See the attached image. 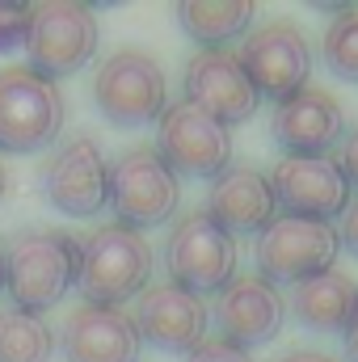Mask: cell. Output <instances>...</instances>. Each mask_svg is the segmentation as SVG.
<instances>
[{"label": "cell", "mask_w": 358, "mask_h": 362, "mask_svg": "<svg viewBox=\"0 0 358 362\" xmlns=\"http://www.w3.org/2000/svg\"><path fill=\"white\" fill-rule=\"evenodd\" d=\"M342 173H346V181H350V189H358V131L346 139V148H342Z\"/></svg>", "instance_id": "cell-25"}, {"label": "cell", "mask_w": 358, "mask_h": 362, "mask_svg": "<svg viewBox=\"0 0 358 362\" xmlns=\"http://www.w3.org/2000/svg\"><path fill=\"white\" fill-rule=\"evenodd\" d=\"M342 249V236L329 219H304V215H274L258 232V278L274 282H304L333 270V257Z\"/></svg>", "instance_id": "cell-4"}, {"label": "cell", "mask_w": 358, "mask_h": 362, "mask_svg": "<svg viewBox=\"0 0 358 362\" xmlns=\"http://www.w3.org/2000/svg\"><path fill=\"white\" fill-rule=\"evenodd\" d=\"M156 122H161L156 127V152H161V160L173 173L215 181L232 165V135H228V127L207 118L190 101L165 105V114Z\"/></svg>", "instance_id": "cell-10"}, {"label": "cell", "mask_w": 358, "mask_h": 362, "mask_svg": "<svg viewBox=\"0 0 358 362\" xmlns=\"http://www.w3.org/2000/svg\"><path fill=\"white\" fill-rule=\"evenodd\" d=\"M185 101L194 110H202L207 118L232 127V122H245L253 118L258 110V89L253 81L245 76L241 59L232 51H198L190 64H185Z\"/></svg>", "instance_id": "cell-14"}, {"label": "cell", "mask_w": 358, "mask_h": 362, "mask_svg": "<svg viewBox=\"0 0 358 362\" xmlns=\"http://www.w3.org/2000/svg\"><path fill=\"white\" fill-rule=\"evenodd\" d=\"M152 278V245L144 232H131L122 223H105L81 245V274L76 291L93 308H114L127 299H139Z\"/></svg>", "instance_id": "cell-2"}, {"label": "cell", "mask_w": 358, "mask_h": 362, "mask_svg": "<svg viewBox=\"0 0 358 362\" xmlns=\"http://www.w3.org/2000/svg\"><path fill=\"white\" fill-rule=\"evenodd\" d=\"M55 333L42 316L4 308L0 312V362H51Z\"/></svg>", "instance_id": "cell-21"}, {"label": "cell", "mask_w": 358, "mask_h": 362, "mask_svg": "<svg viewBox=\"0 0 358 362\" xmlns=\"http://www.w3.org/2000/svg\"><path fill=\"white\" fill-rule=\"evenodd\" d=\"M165 266L169 282H178L194 295H219L232 278H236V240L207 215L194 211L173 223L169 240H165Z\"/></svg>", "instance_id": "cell-7"}, {"label": "cell", "mask_w": 358, "mask_h": 362, "mask_svg": "<svg viewBox=\"0 0 358 362\" xmlns=\"http://www.w3.org/2000/svg\"><path fill=\"white\" fill-rule=\"evenodd\" d=\"M287 320V299L258 274H236L211 308V325L219 333V341L236 346V350H253L278 337Z\"/></svg>", "instance_id": "cell-13"}, {"label": "cell", "mask_w": 358, "mask_h": 362, "mask_svg": "<svg viewBox=\"0 0 358 362\" xmlns=\"http://www.w3.org/2000/svg\"><path fill=\"white\" fill-rule=\"evenodd\" d=\"M181 198L178 173L161 160L156 148H127L110 165V206L122 228L144 232L173 219Z\"/></svg>", "instance_id": "cell-6"}, {"label": "cell", "mask_w": 358, "mask_h": 362, "mask_svg": "<svg viewBox=\"0 0 358 362\" xmlns=\"http://www.w3.org/2000/svg\"><path fill=\"white\" fill-rule=\"evenodd\" d=\"M337 236H342V245H346V249L358 257V202H350V211H346V223H342V232H337Z\"/></svg>", "instance_id": "cell-26"}, {"label": "cell", "mask_w": 358, "mask_h": 362, "mask_svg": "<svg viewBox=\"0 0 358 362\" xmlns=\"http://www.w3.org/2000/svg\"><path fill=\"white\" fill-rule=\"evenodd\" d=\"M97 38H101L97 17L85 4H38L30 17V34H25L30 68L47 81L68 76L93 59Z\"/></svg>", "instance_id": "cell-9"}, {"label": "cell", "mask_w": 358, "mask_h": 362, "mask_svg": "<svg viewBox=\"0 0 358 362\" xmlns=\"http://www.w3.org/2000/svg\"><path fill=\"white\" fill-rule=\"evenodd\" d=\"M270 135L287 156H325L342 144L346 135V114L337 105V97L325 89H299L287 101L274 105L270 118Z\"/></svg>", "instance_id": "cell-15"}, {"label": "cell", "mask_w": 358, "mask_h": 362, "mask_svg": "<svg viewBox=\"0 0 358 362\" xmlns=\"http://www.w3.org/2000/svg\"><path fill=\"white\" fill-rule=\"evenodd\" d=\"M185 362H253L249 358V350H236V346H228V341H219V337H202Z\"/></svg>", "instance_id": "cell-24"}, {"label": "cell", "mask_w": 358, "mask_h": 362, "mask_svg": "<svg viewBox=\"0 0 358 362\" xmlns=\"http://www.w3.org/2000/svg\"><path fill=\"white\" fill-rule=\"evenodd\" d=\"M291 312L312 333H346L358 312V282L342 270L304 278L291 291Z\"/></svg>", "instance_id": "cell-19"}, {"label": "cell", "mask_w": 358, "mask_h": 362, "mask_svg": "<svg viewBox=\"0 0 358 362\" xmlns=\"http://www.w3.org/2000/svg\"><path fill=\"white\" fill-rule=\"evenodd\" d=\"M278 362H337V358H329L321 350H291V354H282Z\"/></svg>", "instance_id": "cell-27"}, {"label": "cell", "mask_w": 358, "mask_h": 362, "mask_svg": "<svg viewBox=\"0 0 358 362\" xmlns=\"http://www.w3.org/2000/svg\"><path fill=\"white\" fill-rule=\"evenodd\" d=\"M131 325L139 341H152L156 350H169V354H190L207 337V303L202 295L185 291L178 282H161L139 295Z\"/></svg>", "instance_id": "cell-16"}, {"label": "cell", "mask_w": 358, "mask_h": 362, "mask_svg": "<svg viewBox=\"0 0 358 362\" xmlns=\"http://www.w3.org/2000/svg\"><path fill=\"white\" fill-rule=\"evenodd\" d=\"M4 189H8V173H4V165H0V198H4Z\"/></svg>", "instance_id": "cell-29"}, {"label": "cell", "mask_w": 358, "mask_h": 362, "mask_svg": "<svg viewBox=\"0 0 358 362\" xmlns=\"http://www.w3.org/2000/svg\"><path fill=\"white\" fill-rule=\"evenodd\" d=\"M93 97H97V110L114 127H144L165 114L169 85H165L161 64L148 51L122 47L101 59V68L93 76Z\"/></svg>", "instance_id": "cell-5"}, {"label": "cell", "mask_w": 358, "mask_h": 362, "mask_svg": "<svg viewBox=\"0 0 358 362\" xmlns=\"http://www.w3.org/2000/svg\"><path fill=\"white\" fill-rule=\"evenodd\" d=\"M274 189L270 177L262 169H249V165H228L219 177L211 181V194H207V215L228 232V236H249V232H262L270 219H274Z\"/></svg>", "instance_id": "cell-17"}, {"label": "cell", "mask_w": 358, "mask_h": 362, "mask_svg": "<svg viewBox=\"0 0 358 362\" xmlns=\"http://www.w3.org/2000/svg\"><path fill=\"white\" fill-rule=\"evenodd\" d=\"M236 59H241L245 76L253 81L258 97L266 93L274 101H287L291 93L308 89V76H312V47H308L304 30L291 21H266V25L249 30Z\"/></svg>", "instance_id": "cell-8"}, {"label": "cell", "mask_w": 358, "mask_h": 362, "mask_svg": "<svg viewBox=\"0 0 358 362\" xmlns=\"http://www.w3.org/2000/svg\"><path fill=\"white\" fill-rule=\"evenodd\" d=\"M64 93L30 64L0 68V152H38L59 139Z\"/></svg>", "instance_id": "cell-3"}, {"label": "cell", "mask_w": 358, "mask_h": 362, "mask_svg": "<svg viewBox=\"0 0 358 362\" xmlns=\"http://www.w3.org/2000/svg\"><path fill=\"white\" fill-rule=\"evenodd\" d=\"M4 257V291L17 312H47L55 308L81 274V240L55 228L42 232H17L8 240Z\"/></svg>", "instance_id": "cell-1"}, {"label": "cell", "mask_w": 358, "mask_h": 362, "mask_svg": "<svg viewBox=\"0 0 358 362\" xmlns=\"http://www.w3.org/2000/svg\"><path fill=\"white\" fill-rule=\"evenodd\" d=\"M346 362H358V312L350 320V329H346Z\"/></svg>", "instance_id": "cell-28"}, {"label": "cell", "mask_w": 358, "mask_h": 362, "mask_svg": "<svg viewBox=\"0 0 358 362\" xmlns=\"http://www.w3.org/2000/svg\"><path fill=\"white\" fill-rule=\"evenodd\" d=\"M325 64L333 76L358 81V8H342L325 30Z\"/></svg>", "instance_id": "cell-22"}, {"label": "cell", "mask_w": 358, "mask_h": 362, "mask_svg": "<svg viewBox=\"0 0 358 362\" xmlns=\"http://www.w3.org/2000/svg\"><path fill=\"white\" fill-rule=\"evenodd\" d=\"M42 194L72 219H89L110 202V165L89 135H72L55 148L42 169Z\"/></svg>", "instance_id": "cell-12"}, {"label": "cell", "mask_w": 358, "mask_h": 362, "mask_svg": "<svg viewBox=\"0 0 358 362\" xmlns=\"http://www.w3.org/2000/svg\"><path fill=\"white\" fill-rule=\"evenodd\" d=\"M274 202L282 215H304V219H329L350 211V181L342 173V160L333 152L325 156H282L274 165Z\"/></svg>", "instance_id": "cell-11"}, {"label": "cell", "mask_w": 358, "mask_h": 362, "mask_svg": "<svg viewBox=\"0 0 358 362\" xmlns=\"http://www.w3.org/2000/svg\"><path fill=\"white\" fill-rule=\"evenodd\" d=\"M258 8L245 0H190L178 4V25L202 47V51H219L232 38H245L253 25Z\"/></svg>", "instance_id": "cell-20"}, {"label": "cell", "mask_w": 358, "mask_h": 362, "mask_svg": "<svg viewBox=\"0 0 358 362\" xmlns=\"http://www.w3.org/2000/svg\"><path fill=\"white\" fill-rule=\"evenodd\" d=\"M0 291H4V257H0Z\"/></svg>", "instance_id": "cell-30"}, {"label": "cell", "mask_w": 358, "mask_h": 362, "mask_svg": "<svg viewBox=\"0 0 358 362\" xmlns=\"http://www.w3.org/2000/svg\"><path fill=\"white\" fill-rule=\"evenodd\" d=\"M30 17H34L30 4H0V51H17V47H25Z\"/></svg>", "instance_id": "cell-23"}, {"label": "cell", "mask_w": 358, "mask_h": 362, "mask_svg": "<svg viewBox=\"0 0 358 362\" xmlns=\"http://www.w3.org/2000/svg\"><path fill=\"white\" fill-rule=\"evenodd\" d=\"M68 362H139V333L118 308H76L64 325Z\"/></svg>", "instance_id": "cell-18"}]
</instances>
